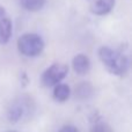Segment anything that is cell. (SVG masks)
Segmentation results:
<instances>
[{"mask_svg": "<svg viewBox=\"0 0 132 132\" xmlns=\"http://www.w3.org/2000/svg\"><path fill=\"white\" fill-rule=\"evenodd\" d=\"M97 56L109 73L117 77H124L129 71V57L122 51H117L110 46L103 45L98 49Z\"/></svg>", "mask_w": 132, "mask_h": 132, "instance_id": "obj_1", "label": "cell"}, {"mask_svg": "<svg viewBox=\"0 0 132 132\" xmlns=\"http://www.w3.org/2000/svg\"><path fill=\"white\" fill-rule=\"evenodd\" d=\"M35 102L30 96L22 95L15 98L7 109V119L11 123H20L27 121L34 115Z\"/></svg>", "mask_w": 132, "mask_h": 132, "instance_id": "obj_2", "label": "cell"}, {"mask_svg": "<svg viewBox=\"0 0 132 132\" xmlns=\"http://www.w3.org/2000/svg\"><path fill=\"white\" fill-rule=\"evenodd\" d=\"M45 43L39 35L35 32H27L19 37L18 39V50L21 55L26 57H37L44 51Z\"/></svg>", "mask_w": 132, "mask_h": 132, "instance_id": "obj_3", "label": "cell"}, {"mask_svg": "<svg viewBox=\"0 0 132 132\" xmlns=\"http://www.w3.org/2000/svg\"><path fill=\"white\" fill-rule=\"evenodd\" d=\"M68 74V66L64 63H53L48 68H45L41 75V81L44 87L56 86L57 84L62 82L65 79V77Z\"/></svg>", "mask_w": 132, "mask_h": 132, "instance_id": "obj_4", "label": "cell"}, {"mask_svg": "<svg viewBox=\"0 0 132 132\" xmlns=\"http://www.w3.org/2000/svg\"><path fill=\"white\" fill-rule=\"evenodd\" d=\"M13 32V23L7 11L0 6V44L5 45L9 42Z\"/></svg>", "mask_w": 132, "mask_h": 132, "instance_id": "obj_5", "label": "cell"}, {"mask_svg": "<svg viewBox=\"0 0 132 132\" xmlns=\"http://www.w3.org/2000/svg\"><path fill=\"white\" fill-rule=\"evenodd\" d=\"M116 0H90V12L94 15L103 16L114 9Z\"/></svg>", "mask_w": 132, "mask_h": 132, "instance_id": "obj_6", "label": "cell"}, {"mask_svg": "<svg viewBox=\"0 0 132 132\" xmlns=\"http://www.w3.org/2000/svg\"><path fill=\"white\" fill-rule=\"evenodd\" d=\"M72 67L79 75H86L90 70V59L84 53H78L72 59Z\"/></svg>", "mask_w": 132, "mask_h": 132, "instance_id": "obj_7", "label": "cell"}, {"mask_svg": "<svg viewBox=\"0 0 132 132\" xmlns=\"http://www.w3.org/2000/svg\"><path fill=\"white\" fill-rule=\"evenodd\" d=\"M71 94H72V90H71L70 86L67 84H63V82H59L56 86H53V90H52V96L55 98V101L59 103L66 102V101L70 98Z\"/></svg>", "mask_w": 132, "mask_h": 132, "instance_id": "obj_8", "label": "cell"}, {"mask_svg": "<svg viewBox=\"0 0 132 132\" xmlns=\"http://www.w3.org/2000/svg\"><path fill=\"white\" fill-rule=\"evenodd\" d=\"M93 86L89 82H80L78 86H75V97H78L79 100H86L89 98L93 95Z\"/></svg>", "mask_w": 132, "mask_h": 132, "instance_id": "obj_9", "label": "cell"}, {"mask_svg": "<svg viewBox=\"0 0 132 132\" xmlns=\"http://www.w3.org/2000/svg\"><path fill=\"white\" fill-rule=\"evenodd\" d=\"M21 7L28 12H39L45 6L46 0H19Z\"/></svg>", "mask_w": 132, "mask_h": 132, "instance_id": "obj_10", "label": "cell"}, {"mask_svg": "<svg viewBox=\"0 0 132 132\" xmlns=\"http://www.w3.org/2000/svg\"><path fill=\"white\" fill-rule=\"evenodd\" d=\"M90 132H114L111 126L104 121L101 119V117H96L94 118L93 123H92Z\"/></svg>", "mask_w": 132, "mask_h": 132, "instance_id": "obj_11", "label": "cell"}, {"mask_svg": "<svg viewBox=\"0 0 132 132\" xmlns=\"http://www.w3.org/2000/svg\"><path fill=\"white\" fill-rule=\"evenodd\" d=\"M58 132H79L77 128L74 125H71V124H67V125H64L59 129Z\"/></svg>", "mask_w": 132, "mask_h": 132, "instance_id": "obj_12", "label": "cell"}, {"mask_svg": "<svg viewBox=\"0 0 132 132\" xmlns=\"http://www.w3.org/2000/svg\"><path fill=\"white\" fill-rule=\"evenodd\" d=\"M7 132H18V131H7Z\"/></svg>", "mask_w": 132, "mask_h": 132, "instance_id": "obj_13", "label": "cell"}]
</instances>
